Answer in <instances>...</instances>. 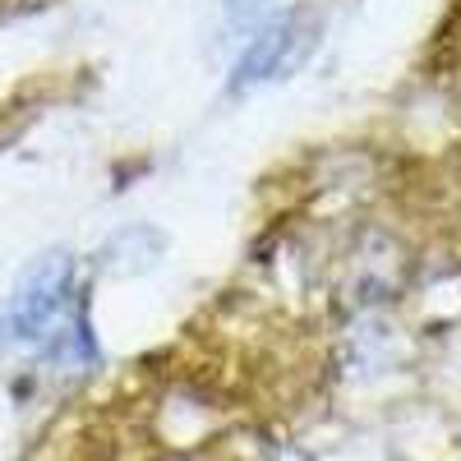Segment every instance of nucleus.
Returning a JSON list of instances; mask_svg holds the SVG:
<instances>
[{
  "mask_svg": "<svg viewBox=\"0 0 461 461\" xmlns=\"http://www.w3.org/2000/svg\"><path fill=\"white\" fill-rule=\"evenodd\" d=\"M0 346L14 356H47L60 369H84L93 360L69 254H42L19 273L0 304Z\"/></svg>",
  "mask_w": 461,
  "mask_h": 461,
  "instance_id": "nucleus-1",
  "label": "nucleus"
},
{
  "mask_svg": "<svg viewBox=\"0 0 461 461\" xmlns=\"http://www.w3.org/2000/svg\"><path fill=\"white\" fill-rule=\"evenodd\" d=\"M314 47V19L300 14V10H286V14H273L249 42L236 51V88H254V84H267V79H282L291 74Z\"/></svg>",
  "mask_w": 461,
  "mask_h": 461,
  "instance_id": "nucleus-2",
  "label": "nucleus"
},
{
  "mask_svg": "<svg viewBox=\"0 0 461 461\" xmlns=\"http://www.w3.org/2000/svg\"><path fill=\"white\" fill-rule=\"evenodd\" d=\"M273 19V0H217V32L236 56L249 37Z\"/></svg>",
  "mask_w": 461,
  "mask_h": 461,
  "instance_id": "nucleus-3",
  "label": "nucleus"
}]
</instances>
